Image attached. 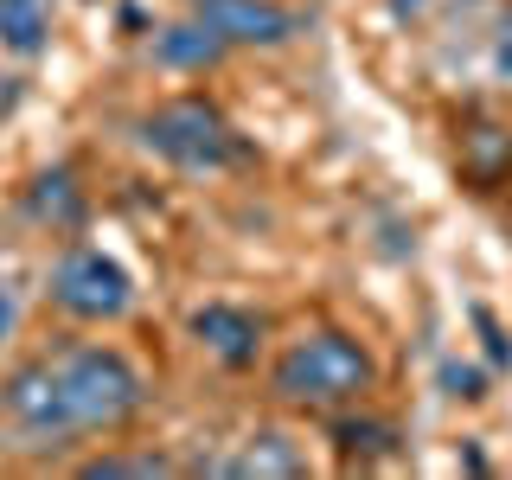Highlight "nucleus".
Listing matches in <instances>:
<instances>
[{
  "label": "nucleus",
  "instance_id": "f03ea898",
  "mask_svg": "<svg viewBox=\"0 0 512 480\" xmlns=\"http://www.w3.org/2000/svg\"><path fill=\"white\" fill-rule=\"evenodd\" d=\"M372 384H378L372 352L333 327L288 340V352L269 365V397L295 404V410H352L372 397Z\"/></svg>",
  "mask_w": 512,
  "mask_h": 480
},
{
  "label": "nucleus",
  "instance_id": "f8f14e48",
  "mask_svg": "<svg viewBox=\"0 0 512 480\" xmlns=\"http://www.w3.org/2000/svg\"><path fill=\"white\" fill-rule=\"evenodd\" d=\"M493 64H500V71L512 77V13L500 20V32H493Z\"/></svg>",
  "mask_w": 512,
  "mask_h": 480
},
{
  "label": "nucleus",
  "instance_id": "20e7f679",
  "mask_svg": "<svg viewBox=\"0 0 512 480\" xmlns=\"http://www.w3.org/2000/svg\"><path fill=\"white\" fill-rule=\"evenodd\" d=\"M52 301L71 320H122L128 301H135V282H128V269L116 256L77 244V250H64L58 269H52Z\"/></svg>",
  "mask_w": 512,
  "mask_h": 480
},
{
  "label": "nucleus",
  "instance_id": "9b49d317",
  "mask_svg": "<svg viewBox=\"0 0 512 480\" xmlns=\"http://www.w3.org/2000/svg\"><path fill=\"white\" fill-rule=\"evenodd\" d=\"M340 448L346 455H384V448H397V429L391 423H340Z\"/></svg>",
  "mask_w": 512,
  "mask_h": 480
},
{
  "label": "nucleus",
  "instance_id": "423d86ee",
  "mask_svg": "<svg viewBox=\"0 0 512 480\" xmlns=\"http://www.w3.org/2000/svg\"><path fill=\"white\" fill-rule=\"evenodd\" d=\"M192 340L218 365H250L256 346H263V327H256V314L231 308V301H205V308H192Z\"/></svg>",
  "mask_w": 512,
  "mask_h": 480
},
{
  "label": "nucleus",
  "instance_id": "ddd939ff",
  "mask_svg": "<svg viewBox=\"0 0 512 480\" xmlns=\"http://www.w3.org/2000/svg\"><path fill=\"white\" fill-rule=\"evenodd\" d=\"M13 333V295H7V282H0V340Z\"/></svg>",
  "mask_w": 512,
  "mask_h": 480
},
{
  "label": "nucleus",
  "instance_id": "1a4fd4ad",
  "mask_svg": "<svg viewBox=\"0 0 512 480\" xmlns=\"http://www.w3.org/2000/svg\"><path fill=\"white\" fill-rule=\"evenodd\" d=\"M154 52H160V64H173V71H205V64H212L218 52H224V45L212 39V32H205L199 20H180V26H167V32H160V45H154Z\"/></svg>",
  "mask_w": 512,
  "mask_h": 480
},
{
  "label": "nucleus",
  "instance_id": "f257e3e1",
  "mask_svg": "<svg viewBox=\"0 0 512 480\" xmlns=\"http://www.w3.org/2000/svg\"><path fill=\"white\" fill-rule=\"evenodd\" d=\"M45 365H52L71 436H116L148 404V378L116 346H58V352H45Z\"/></svg>",
  "mask_w": 512,
  "mask_h": 480
},
{
  "label": "nucleus",
  "instance_id": "7ed1b4c3",
  "mask_svg": "<svg viewBox=\"0 0 512 480\" xmlns=\"http://www.w3.org/2000/svg\"><path fill=\"white\" fill-rule=\"evenodd\" d=\"M141 148L160 154L167 167L180 173H231V167H250V141L224 122L218 103L205 96H173L141 116Z\"/></svg>",
  "mask_w": 512,
  "mask_h": 480
},
{
  "label": "nucleus",
  "instance_id": "6e6552de",
  "mask_svg": "<svg viewBox=\"0 0 512 480\" xmlns=\"http://www.w3.org/2000/svg\"><path fill=\"white\" fill-rule=\"evenodd\" d=\"M52 39V0H0V45L32 58Z\"/></svg>",
  "mask_w": 512,
  "mask_h": 480
},
{
  "label": "nucleus",
  "instance_id": "9d476101",
  "mask_svg": "<svg viewBox=\"0 0 512 480\" xmlns=\"http://www.w3.org/2000/svg\"><path fill=\"white\" fill-rule=\"evenodd\" d=\"M103 474H173L167 455H96L84 461V480H103Z\"/></svg>",
  "mask_w": 512,
  "mask_h": 480
},
{
  "label": "nucleus",
  "instance_id": "39448f33",
  "mask_svg": "<svg viewBox=\"0 0 512 480\" xmlns=\"http://www.w3.org/2000/svg\"><path fill=\"white\" fill-rule=\"evenodd\" d=\"M192 20L231 52V45H288L301 39V13L282 0H192Z\"/></svg>",
  "mask_w": 512,
  "mask_h": 480
},
{
  "label": "nucleus",
  "instance_id": "0eeeda50",
  "mask_svg": "<svg viewBox=\"0 0 512 480\" xmlns=\"http://www.w3.org/2000/svg\"><path fill=\"white\" fill-rule=\"evenodd\" d=\"M218 474H231V480H301L308 474V455L282 429H256V436H244L218 461Z\"/></svg>",
  "mask_w": 512,
  "mask_h": 480
}]
</instances>
